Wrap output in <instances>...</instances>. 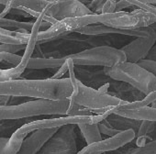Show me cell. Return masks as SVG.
<instances>
[{
    "label": "cell",
    "mask_w": 156,
    "mask_h": 154,
    "mask_svg": "<svg viewBox=\"0 0 156 154\" xmlns=\"http://www.w3.org/2000/svg\"><path fill=\"white\" fill-rule=\"evenodd\" d=\"M73 93V85L70 77L41 80L17 79L0 82V95L23 96L33 99L66 100Z\"/></svg>",
    "instance_id": "1"
},
{
    "label": "cell",
    "mask_w": 156,
    "mask_h": 154,
    "mask_svg": "<svg viewBox=\"0 0 156 154\" xmlns=\"http://www.w3.org/2000/svg\"><path fill=\"white\" fill-rule=\"evenodd\" d=\"M64 60H68L69 62V73L73 85V93L69 98L71 101L76 103L82 107H85L96 115L104 114L107 112H112L116 107H119L128 104L129 102L120 99L117 96L104 94L99 90L94 89L84 85L79 79H77L74 73V64L70 58L61 57Z\"/></svg>",
    "instance_id": "2"
},
{
    "label": "cell",
    "mask_w": 156,
    "mask_h": 154,
    "mask_svg": "<svg viewBox=\"0 0 156 154\" xmlns=\"http://www.w3.org/2000/svg\"><path fill=\"white\" fill-rule=\"evenodd\" d=\"M70 107V99L30 100L17 106L0 107V120L20 119L35 117L39 116H63L67 115Z\"/></svg>",
    "instance_id": "3"
},
{
    "label": "cell",
    "mask_w": 156,
    "mask_h": 154,
    "mask_svg": "<svg viewBox=\"0 0 156 154\" xmlns=\"http://www.w3.org/2000/svg\"><path fill=\"white\" fill-rule=\"evenodd\" d=\"M103 72L111 80L127 83L147 96L156 90V77L137 62L124 61L104 67Z\"/></svg>",
    "instance_id": "4"
},
{
    "label": "cell",
    "mask_w": 156,
    "mask_h": 154,
    "mask_svg": "<svg viewBox=\"0 0 156 154\" xmlns=\"http://www.w3.org/2000/svg\"><path fill=\"white\" fill-rule=\"evenodd\" d=\"M63 57L72 59L73 64L77 66L113 67L120 62L127 61L126 54L120 49L112 46L92 47Z\"/></svg>",
    "instance_id": "5"
},
{
    "label": "cell",
    "mask_w": 156,
    "mask_h": 154,
    "mask_svg": "<svg viewBox=\"0 0 156 154\" xmlns=\"http://www.w3.org/2000/svg\"><path fill=\"white\" fill-rule=\"evenodd\" d=\"M97 19L98 23L119 30H132L156 23V17L153 14L140 9H135L132 11L98 14Z\"/></svg>",
    "instance_id": "6"
},
{
    "label": "cell",
    "mask_w": 156,
    "mask_h": 154,
    "mask_svg": "<svg viewBox=\"0 0 156 154\" xmlns=\"http://www.w3.org/2000/svg\"><path fill=\"white\" fill-rule=\"evenodd\" d=\"M97 15L98 14H93L84 17L69 18L58 20L56 23L51 24L49 29L40 31L38 44L41 45L42 43L53 41L58 39H63L64 37L74 33L76 30L86 26L98 24Z\"/></svg>",
    "instance_id": "7"
},
{
    "label": "cell",
    "mask_w": 156,
    "mask_h": 154,
    "mask_svg": "<svg viewBox=\"0 0 156 154\" xmlns=\"http://www.w3.org/2000/svg\"><path fill=\"white\" fill-rule=\"evenodd\" d=\"M73 124L61 127L37 154H76V134Z\"/></svg>",
    "instance_id": "8"
},
{
    "label": "cell",
    "mask_w": 156,
    "mask_h": 154,
    "mask_svg": "<svg viewBox=\"0 0 156 154\" xmlns=\"http://www.w3.org/2000/svg\"><path fill=\"white\" fill-rule=\"evenodd\" d=\"M51 1V0H50ZM43 13L57 20L69 18H78L95 14L81 0H69L64 2H51Z\"/></svg>",
    "instance_id": "9"
},
{
    "label": "cell",
    "mask_w": 156,
    "mask_h": 154,
    "mask_svg": "<svg viewBox=\"0 0 156 154\" xmlns=\"http://www.w3.org/2000/svg\"><path fill=\"white\" fill-rule=\"evenodd\" d=\"M136 136L137 133L133 129L121 131L113 137H109L92 144H87V146L83 148L76 154H102L105 152L114 151L132 141Z\"/></svg>",
    "instance_id": "10"
},
{
    "label": "cell",
    "mask_w": 156,
    "mask_h": 154,
    "mask_svg": "<svg viewBox=\"0 0 156 154\" xmlns=\"http://www.w3.org/2000/svg\"><path fill=\"white\" fill-rule=\"evenodd\" d=\"M153 31L151 26L140 27L132 30H119L111 28L100 23L86 26L80 30H76V33L87 36H108V35H124L129 37H147Z\"/></svg>",
    "instance_id": "11"
},
{
    "label": "cell",
    "mask_w": 156,
    "mask_h": 154,
    "mask_svg": "<svg viewBox=\"0 0 156 154\" xmlns=\"http://www.w3.org/2000/svg\"><path fill=\"white\" fill-rule=\"evenodd\" d=\"M156 42V31H153L147 37H139L135 40L129 42L120 50L126 54L127 61L139 62L140 60L146 59L148 53Z\"/></svg>",
    "instance_id": "12"
},
{
    "label": "cell",
    "mask_w": 156,
    "mask_h": 154,
    "mask_svg": "<svg viewBox=\"0 0 156 154\" xmlns=\"http://www.w3.org/2000/svg\"><path fill=\"white\" fill-rule=\"evenodd\" d=\"M59 129L60 128H42L31 132L30 136L25 138L17 154H37Z\"/></svg>",
    "instance_id": "13"
},
{
    "label": "cell",
    "mask_w": 156,
    "mask_h": 154,
    "mask_svg": "<svg viewBox=\"0 0 156 154\" xmlns=\"http://www.w3.org/2000/svg\"><path fill=\"white\" fill-rule=\"evenodd\" d=\"M113 113L136 120H150L156 122V109L151 107H145L136 109H119L115 108Z\"/></svg>",
    "instance_id": "14"
},
{
    "label": "cell",
    "mask_w": 156,
    "mask_h": 154,
    "mask_svg": "<svg viewBox=\"0 0 156 154\" xmlns=\"http://www.w3.org/2000/svg\"><path fill=\"white\" fill-rule=\"evenodd\" d=\"M30 37V32L20 30H9L0 28V42L5 44H15V45H27Z\"/></svg>",
    "instance_id": "15"
},
{
    "label": "cell",
    "mask_w": 156,
    "mask_h": 154,
    "mask_svg": "<svg viewBox=\"0 0 156 154\" xmlns=\"http://www.w3.org/2000/svg\"><path fill=\"white\" fill-rule=\"evenodd\" d=\"M107 120L111 124L112 127H114L116 129H118L120 132L129 130V129H133L137 133L141 124V120L128 118L123 116L118 115L116 113H111L107 117Z\"/></svg>",
    "instance_id": "16"
},
{
    "label": "cell",
    "mask_w": 156,
    "mask_h": 154,
    "mask_svg": "<svg viewBox=\"0 0 156 154\" xmlns=\"http://www.w3.org/2000/svg\"><path fill=\"white\" fill-rule=\"evenodd\" d=\"M50 3V0H9L7 6L11 9H29L42 13Z\"/></svg>",
    "instance_id": "17"
},
{
    "label": "cell",
    "mask_w": 156,
    "mask_h": 154,
    "mask_svg": "<svg viewBox=\"0 0 156 154\" xmlns=\"http://www.w3.org/2000/svg\"><path fill=\"white\" fill-rule=\"evenodd\" d=\"M76 126L81 131L87 144H92L94 142L103 139L102 134L98 128V123H96V124L84 123V124H78Z\"/></svg>",
    "instance_id": "18"
},
{
    "label": "cell",
    "mask_w": 156,
    "mask_h": 154,
    "mask_svg": "<svg viewBox=\"0 0 156 154\" xmlns=\"http://www.w3.org/2000/svg\"><path fill=\"white\" fill-rule=\"evenodd\" d=\"M34 24H35V20L24 22V21H19L16 19H5V18L0 19V28L9 30H24L30 32Z\"/></svg>",
    "instance_id": "19"
},
{
    "label": "cell",
    "mask_w": 156,
    "mask_h": 154,
    "mask_svg": "<svg viewBox=\"0 0 156 154\" xmlns=\"http://www.w3.org/2000/svg\"><path fill=\"white\" fill-rule=\"evenodd\" d=\"M33 117H27V118H20V119H3L0 121V131H1V137L4 136V134H9V131L15 129L17 131L22 126L34 121L31 120Z\"/></svg>",
    "instance_id": "20"
},
{
    "label": "cell",
    "mask_w": 156,
    "mask_h": 154,
    "mask_svg": "<svg viewBox=\"0 0 156 154\" xmlns=\"http://www.w3.org/2000/svg\"><path fill=\"white\" fill-rule=\"evenodd\" d=\"M156 127L155 121H150V120H141V124L140 126V128L137 132V141L136 145L137 147H143L147 144V134L150 132L154 131V128Z\"/></svg>",
    "instance_id": "21"
},
{
    "label": "cell",
    "mask_w": 156,
    "mask_h": 154,
    "mask_svg": "<svg viewBox=\"0 0 156 154\" xmlns=\"http://www.w3.org/2000/svg\"><path fill=\"white\" fill-rule=\"evenodd\" d=\"M155 100H156V90L151 92V93H150L149 95H147L140 101L128 103V104H126L124 106H121V107H116V108H119V109H136V108L145 107H148L150 104H151Z\"/></svg>",
    "instance_id": "22"
},
{
    "label": "cell",
    "mask_w": 156,
    "mask_h": 154,
    "mask_svg": "<svg viewBox=\"0 0 156 154\" xmlns=\"http://www.w3.org/2000/svg\"><path fill=\"white\" fill-rule=\"evenodd\" d=\"M24 72V70L20 67H11L9 69H1L0 70V82H7L20 79V77Z\"/></svg>",
    "instance_id": "23"
},
{
    "label": "cell",
    "mask_w": 156,
    "mask_h": 154,
    "mask_svg": "<svg viewBox=\"0 0 156 154\" xmlns=\"http://www.w3.org/2000/svg\"><path fill=\"white\" fill-rule=\"evenodd\" d=\"M123 154H156V140L149 142L143 147L129 149Z\"/></svg>",
    "instance_id": "24"
},
{
    "label": "cell",
    "mask_w": 156,
    "mask_h": 154,
    "mask_svg": "<svg viewBox=\"0 0 156 154\" xmlns=\"http://www.w3.org/2000/svg\"><path fill=\"white\" fill-rule=\"evenodd\" d=\"M21 61H22V55L0 51V61L3 64L9 63L12 67H16L21 62Z\"/></svg>",
    "instance_id": "25"
},
{
    "label": "cell",
    "mask_w": 156,
    "mask_h": 154,
    "mask_svg": "<svg viewBox=\"0 0 156 154\" xmlns=\"http://www.w3.org/2000/svg\"><path fill=\"white\" fill-rule=\"evenodd\" d=\"M98 128H99L101 134L108 136V137H113L120 132L118 129H116L114 127H112L111 124L107 120V118L98 123Z\"/></svg>",
    "instance_id": "26"
},
{
    "label": "cell",
    "mask_w": 156,
    "mask_h": 154,
    "mask_svg": "<svg viewBox=\"0 0 156 154\" xmlns=\"http://www.w3.org/2000/svg\"><path fill=\"white\" fill-rule=\"evenodd\" d=\"M27 45H15V44H5V43L0 44V51H5L14 54H16L20 51H25Z\"/></svg>",
    "instance_id": "27"
},
{
    "label": "cell",
    "mask_w": 156,
    "mask_h": 154,
    "mask_svg": "<svg viewBox=\"0 0 156 154\" xmlns=\"http://www.w3.org/2000/svg\"><path fill=\"white\" fill-rule=\"evenodd\" d=\"M138 64H140L141 67H143L144 69H146L147 71H149L151 73H152L155 77H156V61H151V60H148V59H143L140 60L139 62H137Z\"/></svg>",
    "instance_id": "28"
},
{
    "label": "cell",
    "mask_w": 156,
    "mask_h": 154,
    "mask_svg": "<svg viewBox=\"0 0 156 154\" xmlns=\"http://www.w3.org/2000/svg\"><path fill=\"white\" fill-rule=\"evenodd\" d=\"M107 0H92L88 3L87 7L95 13V14H101L102 8Z\"/></svg>",
    "instance_id": "29"
},
{
    "label": "cell",
    "mask_w": 156,
    "mask_h": 154,
    "mask_svg": "<svg viewBox=\"0 0 156 154\" xmlns=\"http://www.w3.org/2000/svg\"><path fill=\"white\" fill-rule=\"evenodd\" d=\"M119 0H107L105 2L101 14H108V13H113L116 12V8H117V3Z\"/></svg>",
    "instance_id": "30"
},
{
    "label": "cell",
    "mask_w": 156,
    "mask_h": 154,
    "mask_svg": "<svg viewBox=\"0 0 156 154\" xmlns=\"http://www.w3.org/2000/svg\"><path fill=\"white\" fill-rule=\"evenodd\" d=\"M11 99V96L7 95H0V107H6L9 106Z\"/></svg>",
    "instance_id": "31"
},
{
    "label": "cell",
    "mask_w": 156,
    "mask_h": 154,
    "mask_svg": "<svg viewBox=\"0 0 156 154\" xmlns=\"http://www.w3.org/2000/svg\"><path fill=\"white\" fill-rule=\"evenodd\" d=\"M146 59L151 60V61H156V45L153 46V47L151 48V50L150 52L148 53Z\"/></svg>",
    "instance_id": "32"
},
{
    "label": "cell",
    "mask_w": 156,
    "mask_h": 154,
    "mask_svg": "<svg viewBox=\"0 0 156 154\" xmlns=\"http://www.w3.org/2000/svg\"><path fill=\"white\" fill-rule=\"evenodd\" d=\"M139 1L146 3V4H150L152 6H156V0H139Z\"/></svg>",
    "instance_id": "33"
},
{
    "label": "cell",
    "mask_w": 156,
    "mask_h": 154,
    "mask_svg": "<svg viewBox=\"0 0 156 154\" xmlns=\"http://www.w3.org/2000/svg\"><path fill=\"white\" fill-rule=\"evenodd\" d=\"M9 1V0H0V4H1L3 7H5V6H7Z\"/></svg>",
    "instance_id": "34"
},
{
    "label": "cell",
    "mask_w": 156,
    "mask_h": 154,
    "mask_svg": "<svg viewBox=\"0 0 156 154\" xmlns=\"http://www.w3.org/2000/svg\"><path fill=\"white\" fill-rule=\"evenodd\" d=\"M51 2H64V1H69V0H51Z\"/></svg>",
    "instance_id": "35"
},
{
    "label": "cell",
    "mask_w": 156,
    "mask_h": 154,
    "mask_svg": "<svg viewBox=\"0 0 156 154\" xmlns=\"http://www.w3.org/2000/svg\"><path fill=\"white\" fill-rule=\"evenodd\" d=\"M151 107H152V108H155L156 109V100L155 101H153L152 103H151Z\"/></svg>",
    "instance_id": "36"
},
{
    "label": "cell",
    "mask_w": 156,
    "mask_h": 154,
    "mask_svg": "<svg viewBox=\"0 0 156 154\" xmlns=\"http://www.w3.org/2000/svg\"><path fill=\"white\" fill-rule=\"evenodd\" d=\"M102 154H107V152H105V153H102Z\"/></svg>",
    "instance_id": "37"
}]
</instances>
